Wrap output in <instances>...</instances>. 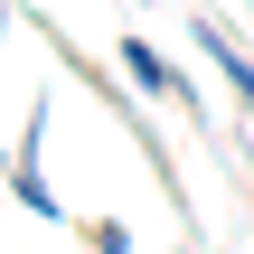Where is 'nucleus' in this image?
<instances>
[{
	"mask_svg": "<svg viewBox=\"0 0 254 254\" xmlns=\"http://www.w3.org/2000/svg\"><path fill=\"white\" fill-rule=\"evenodd\" d=\"M9 19H19V9H9V0H0V28H9Z\"/></svg>",
	"mask_w": 254,
	"mask_h": 254,
	"instance_id": "39448f33",
	"label": "nucleus"
},
{
	"mask_svg": "<svg viewBox=\"0 0 254 254\" xmlns=\"http://www.w3.org/2000/svg\"><path fill=\"white\" fill-rule=\"evenodd\" d=\"M189 28H198V57L226 75V94L245 104V132H254V57L236 47V38H226V28H217V19H207V9H189Z\"/></svg>",
	"mask_w": 254,
	"mask_h": 254,
	"instance_id": "7ed1b4c3",
	"label": "nucleus"
},
{
	"mask_svg": "<svg viewBox=\"0 0 254 254\" xmlns=\"http://www.w3.org/2000/svg\"><path fill=\"white\" fill-rule=\"evenodd\" d=\"M123 66H132V85H141V94H170V104H189V113H198V132H207V94H198V75H179V66H170L151 38H123Z\"/></svg>",
	"mask_w": 254,
	"mask_h": 254,
	"instance_id": "f03ea898",
	"label": "nucleus"
},
{
	"mask_svg": "<svg viewBox=\"0 0 254 254\" xmlns=\"http://www.w3.org/2000/svg\"><path fill=\"white\" fill-rule=\"evenodd\" d=\"M85 245H94V254H132V226H123V217H94Z\"/></svg>",
	"mask_w": 254,
	"mask_h": 254,
	"instance_id": "20e7f679",
	"label": "nucleus"
},
{
	"mask_svg": "<svg viewBox=\"0 0 254 254\" xmlns=\"http://www.w3.org/2000/svg\"><path fill=\"white\" fill-rule=\"evenodd\" d=\"M38 151H47V94H28V132H19V151H9V189H19V207L28 217H66L57 207V189H47V170H38Z\"/></svg>",
	"mask_w": 254,
	"mask_h": 254,
	"instance_id": "f257e3e1",
	"label": "nucleus"
},
{
	"mask_svg": "<svg viewBox=\"0 0 254 254\" xmlns=\"http://www.w3.org/2000/svg\"><path fill=\"white\" fill-rule=\"evenodd\" d=\"M0 179H9V160H0Z\"/></svg>",
	"mask_w": 254,
	"mask_h": 254,
	"instance_id": "423d86ee",
	"label": "nucleus"
}]
</instances>
